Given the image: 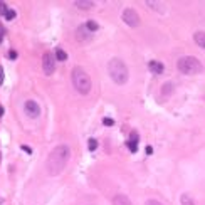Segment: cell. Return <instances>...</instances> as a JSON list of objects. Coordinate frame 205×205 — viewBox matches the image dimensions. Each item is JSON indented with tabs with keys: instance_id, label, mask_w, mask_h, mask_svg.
Wrapping results in <instances>:
<instances>
[{
	"instance_id": "cell-23",
	"label": "cell",
	"mask_w": 205,
	"mask_h": 205,
	"mask_svg": "<svg viewBox=\"0 0 205 205\" xmlns=\"http://www.w3.org/2000/svg\"><path fill=\"white\" fill-rule=\"evenodd\" d=\"M4 84V69H2V66H0V86Z\"/></svg>"
},
{
	"instance_id": "cell-25",
	"label": "cell",
	"mask_w": 205,
	"mask_h": 205,
	"mask_svg": "<svg viewBox=\"0 0 205 205\" xmlns=\"http://www.w3.org/2000/svg\"><path fill=\"white\" fill-rule=\"evenodd\" d=\"M4 35H5V34H4V27L0 25V42H2V39H4Z\"/></svg>"
},
{
	"instance_id": "cell-4",
	"label": "cell",
	"mask_w": 205,
	"mask_h": 205,
	"mask_svg": "<svg viewBox=\"0 0 205 205\" xmlns=\"http://www.w3.org/2000/svg\"><path fill=\"white\" fill-rule=\"evenodd\" d=\"M177 67H178L180 72L187 74V76H192V74H198L204 71V66L197 57L193 56H183V57L178 59L177 62Z\"/></svg>"
},
{
	"instance_id": "cell-16",
	"label": "cell",
	"mask_w": 205,
	"mask_h": 205,
	"mask_svg": "<svg viewBox=\"0 0 205 205\" xmlns=\"http://www.w3.org/2000/svg\"><path fill=\"white\" fill-rule=\"evenodd\" d=\"M66 59H67V54L61 47H56V61H66Z\"/></svg>"
},
{
	"instance_id": "cell-10",
	"label": "cell",
	"mask_w": 205,
	"mask_h": 205,
	"mask_svg": "<svg viewBox=\"0 0 205 205\" xmlns=\"http://www.w3.org/2000/svg\"><path fill=\"white\" fill-rule=\"evenodd\" d=\"M148 67H150V71H151L153 74H162L163 72V64L160 62V61H150V64H148Z\"/></svg>"
},
{
	"instance_id": "cell-28",
	"label": "cell",
	"mask_w": 205,
	"mask_h": 205,
	"mask_svg": "<svg viewBox=\"0 0 205 205\" xmlns=\"http://www.w3.org/2000/svg\"><path fill=\"white\" fill-rule=\"evenodd\" d=\"M0 116H4V108L0 106Z\"/></svg>"
},
{
	"instance_id": "cell-22",
	"label": "cell",
	"mask_w": 205,
	"mask_h": 205,
	"mask_svg": "<svg viewBox=\"0 0 205 205\" xmlns=\"http://www.w3.org/2000/svg\"><path fill=\"white\" fill-rule=\"evenodd\" d=\"M145 205H163V204H160L158 200H146V204Z\"/></svg>"
},
{
	"instance_id": "cell-19",
	"label": "cell",
	"mask_w": 205,
	"mask_h": 205,
	"mask_svg": "<svg viewBox=\"0 0 205 205\" xmlns=\"http://www.w3.org/2000/svg\"><path fill=\"white\" fill-rule=\"evenodd\" d=\"M5 19H7V20H14V19H15V12L9 9V12L5 14Z\"/></svg>"
},
{
	"instance_id": "cell-11",
	"label": "cell",
	"mask_w": 205,
	"mask_h": 205,
	"mask_svg": "<svg viewBox=\"0 0 205 205\" xmlns=\"http://www.w3.org/2000/svg\"><path fill=\"white\" fill-rule=\"evenodd\" d=\"M74 5L79 7V9H83V10H89V9L94 7V2H93V0H76Z\"/></svg>"
},
{
	"instance_id": "cell-20",
	"label": "cell",
	"mask_w": 205,
	"mask_h": 205,
	"mask_svg": "<svg viewBox=\"0 0 205 205\" xmlns=\"http://www.w3.org/2000/svg\"><path fill=\"white\" fill-rule=\"evenodd\" d=\"M103 125H104V126H113V125H114V120H111V118H104V120H103Z\"/></svg>"
},
{
	"instance_id": "cell-1",
	"label": "cell",
	"mask_w": 205,
	"mask_h": 205,
	"mask_svg": "<svg viewBox=\"0 0 205 205\" xmlns=\"http://www.w3.org/2000/svg\"><path fill=\"white\" fill-rule=\"evenodd\" d=\"M69 156H71V150H69L67 145H59L51 151L47 162H46V168H47V173L51 177H56L66 168V165L69 162Z\"/></svg>"
},
{
	"instance_id": "cell-17",
	"label": "cell",
	"mask_w": 205,
	"mask_h": 205,
	"mask_svg": "<svg viewBox=\"0 0 205 205\" xmlns=\"http://www.w3.org/2000/svg\"><path fill=\"white\" fill-rule=\"evenodd\" d=\"M88 148H89L91 151H94L96 148H98V141H96L94 138H89V141H88Z\"/></svg>"
},
{
	"instance_id": "cell-9",
	"label": "cell",
	"mask_w": 205,
	"mask_h": 205,
	"mask_svg": "<svg viewBox=\"0 0 205 205\" xmlns=\"http://www.w3.org/2000/svg\"><path fill=\"white\" fill-rule=\"evenodd\" d=\"M113 205H131V200L128 198L126 195H123V193H118L113 197Z\"/></svg>"
},
{
	"instance_id": "cell-6",
	"label": "cell",
	"mask_w": 205,
	"mask_h": 205,
	"mask_svg": "<svg viewBox=\"0 0 205 205\" xmlns=\"http://www.w3.org/2000/svg\"><path fill=\"white\" fill-rule=\"evenodd\" d=\"M42 71L46 72V76H52L56 71V56H52L51 52H46L42 57Z\"/></svg>"
},
{
	"instance_id": "cell-14",
	"label": "cell",
	"mask_w": 205,
	"mask_h": 205,
	"mask_svg": "<svg viewBox=\"0 0 205 205\" xmlns=\"http://www.w3.org/2000/svg\"><path fill=\"white\" fill-rule=\"evenodd\" d=\"M180 204L182 205H195V200H193V197L183 193L182 197H180Z\"/></svg>"
},
{
	"instance_id": "cell-5",
	"label": "cell",
	"mask_w": 205,
	"mask_h": 205,
	"mask_svg": "<svg viewBox=\"0 0 205 205\" xmlns=\"http://www.w3.org/2000/svg\"><path fill=\"white\" fill-rule=\"evenodd\" d=\"M121 19H123V22H125L126 25H130V27L140 25V15L136 14L135 9H125L123 14H121Z\"/></svg>"
},
{
	"instance_id": "cell-7",
	"label": "cell",
	"mask_w": 205,
	"mask_h": 205,
	"mask_svg": "<svg viewBox=\"0 0 205 205\" xmlns=\"http://www.w3.org/2000/svg\"><path fill=\"white\" fill-rule=\"evenodd\" d=\"M24 111H25V114L30 116V118H39V114H41V106L37 104L34 99H29V101H25V104H24Z\"/></svg>"
},
{
	"instance_id": "cell-21",
	"label": "cell",
	"mask_w": 205,
	"mask_h": 205,
	"mask_svg": "<svg viewBox=\"0 0 205 205\" xmlns=\"http://www.w3.org/2000/svg\"><path fill=\"white\" fill-rule=\"evenodd\" d=\"M172 91V84H165L163 86V94H167V93H170Z\"/></svg>"
},
{
	"instance_id": "cell-27",
	"label": "cell",
	"mask_w": 205,
	"mask_h": 205,
	"mask_svg": "<svg viewBox=\"0 0 205 205\" xmlns=\"http://www.w3.org/2000/svg\"><path fill=\"white\" fill-rule=\"evenodd\" d=\"M151 151H153L151 146H146V155H151Z\"/></svg>"
},
{
	"instance_id": "cell-15",
	"label": "cell",
	"mask_w": 205,
	"mask_h": 205,
	"mask_svg": "<svg viewBox=\"0 0 205 205\" xmlns=\"http://www.w3.org/2000/svg\"><path fill=\"white\" fill-rule=\"evenodd\" d=\"M84 25H86V29H88L89 32H96L98 29H99V24H98V22H94V20H88Z\"/></svg>"
},
{
	"instance_id": "cell-8",
	"label": "cell",
	"mask_w": 205,
	"mask_h": 205,
	"mask_svg": "<svg viewBox=\"0 0 205 205\" xmlns=\"http://www.w3.org/2000/svg\"><path fill=\"white\" fill-rule=\"evenodd\" d=\"M91 34H93V32L88 30V29H86V25L78 27V30H76V37H78L79 42H86V41H91Z\"/></svg>"
},
{
	"instance_id": "cell-2",
	"label": "cell",
	"mask_w": 205,
	"mask_h": 205,
	"mask_svg": "<svg viewBox=\"0 0 205 205\" xmlns=\"http://www.w3.org/2000/svg\"><path fill=\"white\" fill-rule=\"evenodd\" d=\"M108 71H109L111 79L114 81L116 84H126L128 79H130V71L128 66L120 57H113L108 64Z\"/></svg>"
},
{
	"instance_id": "cell-18",
	"label": "cell",
	"mask_w": 205,
	"mask_h": 205,
	"mask_svg": "<svg viewBox=\"0 0 205 205\" xmlns=\"http://www.w3.org/2000/svg\"><path fill=\"white\" fill-rule=\"evenodd\" d=\"M7 12H9V7H7V4L0 2V14H2V15H5Z\"/></svg>"
},
{
	"instance_id": "cell-26",
	"label": "cell",
	"mask_w": 205,
	"mask_h": 205,
	"mask_svg": "<svg viewBox=\"0 0 205 205\" xmlns=\"http://www.w3.org/2000/svg\"><path fill=\"white\" fill-rule=\"evenodd\" d=\"M22 150H24V151H27V153H32V150L29 146H22Z\"/></svg>"
},
{
	"instance_id": "cell-12",
	"label": "cell",
	"mask_w": 205,
	"mask_h": 205,
	"mask_svg": "<svg viewBox=\"0 0 205 205\" xmlns=\"http://www.w3.org/2000/svg\"><path fill=\"white\" fill-rule=\"evenodd\" d=\"M126 145L131 153H136V150H138V135L136 133H131V138H130V141H126Z\"/></svg>"
},
{
	"instance_id": "cell-3",
	"label": "cell",
	"mask_w": 205,
	"mask_h": 205,
	"mask_svg": "<svg viewBox=\"0 0 205 205\" xmlns=\"http://www.w3.org/2000/svg\"><path fill=\"white\" fill-rule=\"evenodd\" d=\"M71 81H72V86H74V89L78 91L79 94H89V91H91V78H89V74L86 72L83 67H74L72 69V72H71Z\"/></svg>"
},
{
	"instance_id": "cell-13",
	"label": "cell",
	"mask_w": 205,
	"mask_h": 205,
	"mask_svg": "<svg viewBox=\"0 0 205 205\" xmlns=\"http://www.w3.org/2000/svg\"><path fill=\"white\" fill-rule=\"evenodd\" d=\"M193 41L198 47L205 49V32H195L193 34Z\"/></svg>"
},
{
	"instance_id": "cell-24",
	"label": "cell",
	"mask_w": 205,
	"mask_h": 205,
	"mask_svg": "<svg viewBox=\"0 0 205 205\" xmlns=\"http://www.w3.org/2000/svg\"><path fill=\"white\" fill-rule=\"evenodd\" d=\"M9 57H10V59H15V57H17L15 51H10V52H9Z\"/></svg>"
}]
</instances>
